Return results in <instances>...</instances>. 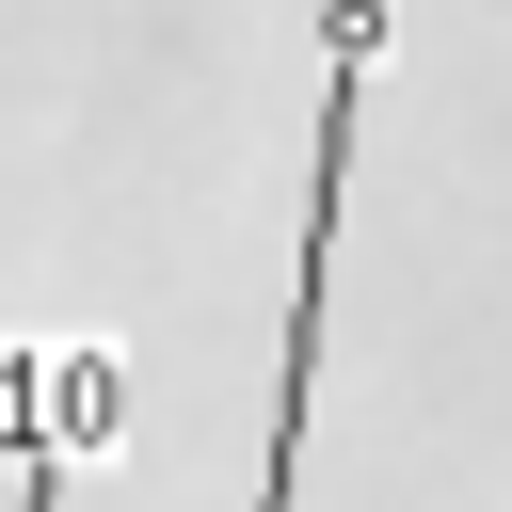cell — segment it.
Returning <instances> with one entry per match:
<instances>
[{
  "label": "cell",
  "instance_id": "6da1fadb",
  "mask_svg": "<svg viewBox=\"0 0 512 512\" xmlns=\"http://www.w3.org/2000/svg\"><path fill=\"white\" fill-rule=\"evenodd\" d=\"M368 64H384V0H320V160H304V272H288V368H272L256 512H288V480H304V416H320V304H336V224H352V144H368Z\"/></svg>",
  "mask_w": 512,
  "mask_h": 512
},
{
  "label": "cell",
  "instance_id": "7a4b0ae2",
  "mask_svg": "<svg viewBox=\"0 0 512 512\" xmlns=\"http://www.w3.org/2000/svg\"><path fill=\"white\" fill-rule=\"evenodd\" d=\"M112 432V352H0V448H16V512H64V464Z\"/></svg>",
  "mask_w": 512,
  "mask_h": 512
}]
</instances>
